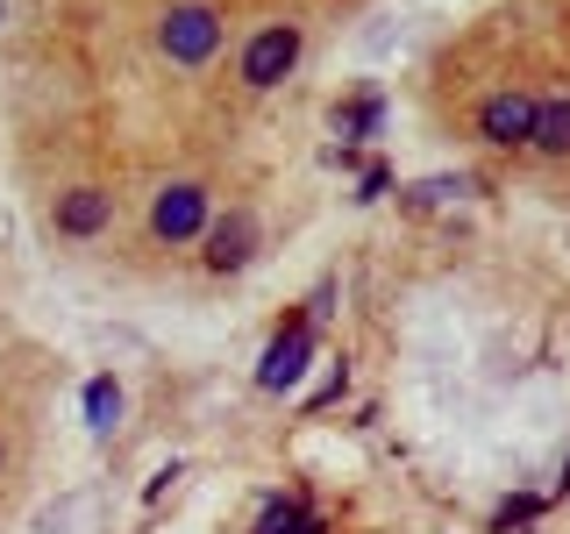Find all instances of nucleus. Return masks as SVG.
I'll return each mask as SVG.
<instances>
[{"label": "nucleus", "instance_id": "f257e3e1", "mask_svg": "<svg viewBox=\"0 0 570 534\" xmlns=\"http://www.w3.org/2000/svg\"><path fill=\"white\" fill-rule=\"evenodd\" d=\"M157 43H165L171 65H207L214 50H222V14H214L207 0H178L165 22H157Z\"/></svg>", "mask_w": 570, "mask_h": 534}, {"label": "nucleus", "instance_id": "f03ea898", "mask_svg": "<svg viewBox=\"0 0 570 534\" xmlns=\"http://www.w3.org/2000/svg\"><path fill=\"white\" fill-rule=\"evenodd\" d=\"M293 65H299V29L272 22V29L249 36V50H243V86H278Z\"/></svg>", "mask_w": 570, "mask_h": 534}, {"label": "nucleus", "instance_id": "7ed1b4c3", "mask_svg": "<svg viewBox=\"0 0 570 534\" xmlns=\"http://www.w3.org/2000/svg\"><path fill=\"white\" fill-rule=\"evenodd\" d=\"M207 271H243L249 257H257V214L249 207H228L222 221H207Z\"/></svg>", "mask_w": 570, "mask_h": 534}, {"label": "nucleus", "instance_id": "20e7f679", "mask_svg": "<svg viewBox=\"0 0 570 534\" xmlns=\"http://www.w3.org/2000/svg\"><path fill=\"white\" fill-rule=\"evenodd\" d=\"M307 356H314V320H293V328H285L278 343L264 349L257 385H264V392H293L299 378H307Z\"/></svg>", "mask_w": 570, "mask_h": 534}, {"label": "nucleus", "instance_id": "39448f33", "mask_svg": "<svg viewBox=\"0 0 570 534\" xmlns=\"http://www.w3.org/2000/svg\"><path fill=\"white\" fill-rule=\"evenodd\" d=\"M150 228H157L165 243L207 236V192H200V186H165V192H157V207H150Z\"/></svg>", "mask_w": 570, "mask_h": 534}, {"label": "nucleus", "instance_id": "423d86ee", "mask_svg": "<svg viewBox=\"0 0 570 534\" xmlns=\"http://www.w3.org/2000/svg\"><path fill=\"white\" fill-rule=\"evenodd\" d=\"M478 129H485V142H534V100L528 93H492L485 107H478Z\"/></svg>", "mask_w": 570, "mask_h": 534}, {"label": "nucleus", "instance_id": "0eeeda50", "mask_svg": "<svg viewBox=\"0 0 570 534\" xmlns=\"http://www.w3.org/2000/svg\"><path fill=\"white\" fill-rule=\"evenodd\" d=\"M107 221H115V192H100V186H79L58 200V236H100Z\"/></svg>", "mask_w": 570, "mask_h": 534}, {"label": "nucleus", "instance_id": "6e6552de", "mask_svg": "<svg viewBox=\"0 0 570 534\" xmlns=\"http://www.w3.org/2000/svg\"><path fill=\"white\" fill-rule=\"evenodd\" d=\"M249 534H328V521L307 506V498H272V506L257 513V527Z\"/></svg>", "mask_w": 570, "mask_h": 534}, {"label": "nucleus", "instance_id": "1a4fd4ad", "mask_svg": "<svg viewBox=\"0 0 570 534\" xmlns=\"http://www.w3.org/2000/svg\"><path fill=\"white\" fill-rule=\"evenodd\" d=\"M534 150L570 157V100H534Z\"/></svg>", "mask_w": 570, "mask_h": 534}, {"label": "nucleus", "instance_id": "9d476101", "mask_svg": "<svg viewBox=\"0 0 570 534\" xmlns=\"http://www.w3.org/2000/svg\"><path fill=\"white\" fill-rule=\"evenodd\" d=\"M115 421H121V385L94 378L86 385V427H94V435H115Z\"/></svg>", "mask_w": 570, "mask_h": 534}, {"label": "nucleus", "instance_id": "9b49d317", "mask_svg": "<svg viewBox=\"0 0 570 534\" xmlns=\"http://www.w3.org/2000/svg\"><path fill=\"white\" fill-rule=\"evenodd\" d=\"M456 192H471V178H421V186H406V192H400V207H414V214H428V207L456 200Z\"/></svg>", "mask_w": 570, "mask_h": 534}, {"label": "nucleus", "instance_id": "f8f14e48", "mask_svg": "<svg viewBox=\"0 0 570 534\" xmlns=\"http://www.w3.org/2000/svg\"><path fill=\"white\" fill-rule=\"evenodd\" d=\"M379 115H385V107L379 100H350V107H335V136H371V129H379Z\"/></svg>", "mask_w": 570, "mask_h": 534}, {"label": "nucleus", "instance_id": "ddd939ff", "mask_svg": "<svg viewBox=\"0 0 570 534\" xmlns=\"http://www.w3.org/2000/svg\"><path fill=\"white\" fill-rule=\"evenodd\" d=\"M534 513H542V498H507V506L492 513V527H499V534H507V527H528Z\"/></svg>", "mask_w": 570, "mask_h": 534}, {"label": "nucleus", "instance_id": "4468645a", "mask_svg": "<svg viewBox=\"0 0 570 534\" xmlns=\"http://www.w3.org/2000/svg\"><path fill=\"white\" fill-rule=\"evenodd\" d=\"M385 192H392V178H385V171H364V186H356V200H385Z\"/></svg>", "mask_w": 570, "mask_h": 534}, {"label": "nucleus", "instance_id": "2eb2a0df", "mask_svg": "<svg viewBox=\"0 0 570 534\" xmlns=\"http://www.w3.org/2000/svg\"><path fill=\"white\" fill-rule=\"evenodd\" d=\"M0 456H8V449H0Z\"/></svg>", "mask_w": 570, "mask_h": 534}]
</instances>
